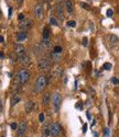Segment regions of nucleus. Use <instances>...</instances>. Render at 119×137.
Here are the masks:
<instances>
[{"label":"nucleus","mask_w":119,"mask_h":137,"mask_svg":"<svg viewBox=\"0 0 119 137\" xmlns=\"http://www.w3.org/2000/svg\"><path fill=\"white\" fill-rule=\"evenodd\" d=\"M18 20L22 22V21L24 20V14H23V13H20V14H19V15H18Z\"/></svg>","instance_id":"c85d7f7f"},{"label":"nucleus","mask_w":119,"mask_h":137,"mask_svg":"<svg viewBox=\"0 0 119 137\" xmlns=\"http://www.w3.org/2000/svg\"><path fill=\"white\" fill-rule=\"evenodd\" d=\"M103 68H104L105 70H110L111 69V64L110 63H105L104 66H103Z\"/></svg>","instance_id":"b1692460"},{"label":"nucleus","mask_w":119,"mask_h":137,"mask_svg":"<svg viewBox=\"0 0 119 137\" xmlns=\"http://www.w3.org/2000/svg\"><path fill=\"white\" fill-rule=\"evenodd\" d=\"M3 41H4L3 36H1V35H0V43H3Z\"/></svg>","instance_id":"72a5a7b5"},{"label":"nucleus","mask_w":119,"mask_h":137,"mask_svg":"<svg viewBox=\"0 0 119 137\" xmlns=\"http://www.w3.org/2000/svg\"><path fill=\"white\" fill-rule=\"evenodd\" d=\"M52 101H53V107H54V110L58 111L61 107V103H62V97L60 93H54V96L52 98Z\"/></svg>","instance_id":"20e7f679"},{"label":"nucleus","mask_w":119,"mask_h":137,"mask_svg":"<svg viewBox=\"0 0 119 137\" xmlns=\"http://www.w3.org/2000/svg\"><path fill=\"white\" fill-rule=\"evenodd\" d=\"M33 108H34V103H33L32 101H28V102L26 103V105H24V109H26V112H27V113H30V112H32Z\"/></svg>","instance_id":"4468645a"},{"label":"nucleus","mask_w":119,"mask_h":137,"mask_svg":"<svg viewBox=\"0 0 119 137\" xmlns=\"http://www.w3.org/2000/svg\"><path fill=\"white\" fill-rule=\"evenodd\" d=\"M33 25V22L32 20H30V19H27V20H23L20 24V29L23 30V32L24 31H27V30H30L31 28H32Z\"/></svg>","instance_id":"423d86ee"},{"label":"nucleus","mask_w":119,"mask_h":137,"mask_svg":"<svg viewBox=\"0 0 119 137\" xmlns=\"http://www.w3.org/2000/svg\"><path fill=\"white\" fill-rule=\"evenodd\" d=\"M0 57H1V58H3V57H4V55H3V53H1V52H0Z\"/></svg>","instance_id":"e433bc0d"},{"label":"nucleus","mask_w":119,"mask_h":137,"mask_svg":"<svg viewBox=\"0 0 119 137\" xmlns=\"http://www.w3.org/2000/svg\"><path fill=\"white\" fill-rule=\"evenodd\" d=\"M105 135H108V128L105 129Z\"/></svg>","instance_id":"c9c22d12"},{"label":"nucleus","mask_w":119,"mask_h":137,"mask_svg":"<svg viewBox=\"0 0 119 137\" xmlns=\"http://www.w3.org/2000/svg\"><path fill=\"white\" fill-rule=\"evenodd\" d=\"M34 15L37 19H43V17H44V10H43L42 4L37 3L34 7Z\"/></svg>","instance_id":"39448f33"},{"label":"nucleus","mask_w":119,"mask_h":137,"mask_svg":"<svg viewBox=\"0 0 119 137\" xmlns=\"http://www.w3.org/2000/svg\"><path fill=\"white\" fill-rule=\"evenodd\" d=\"M2 110V108H1V100H0V111Z\"/></svg>","instance_id":"4c0bfd02"},{"label":"nucleus","mask_w":119,"mask_h":137,"mask_svg":"<svg viewBox=\"0 0 119 137\" xmlns=\"http://www.w3.org/2000/svg\"><path fill=\"white\" fill-rule=\"evenodd\" d=\"M30 79V72L27 69H21L20 71L18 72V76H17V82L19 85H24L29 81Z\"/></svg>","instance_id":"f257e3e1"},{"label":"nucleus","mask_w":119,"mask_h":137,"mask_svg":"<svg viewBox=\"0 0 119 137\" xmlns=\"http://www.w3.org/2000/svg\"><path fill=\"white\" fill-rule=\"evenodd\" d=\"M54 75H55V77H61V75H62V68H56L55 71H54Z\"/></svg>","instance_id":"5701e85b"},{"label":"nucleus","mask_w":119,"mask_h":137,"mask_svg":"<svg viewBox=\"0 0 119 137\" xmlns=\"http://www.w3.org/2000/svg\"><path fill=\"white\" fill-rule=\"evenodd\" d=\"M58 1H59V2H61V1H63V0H58Z\"/></svg>","instance_id":"a19ab883"},{"label":"nucleus","mask_w":119,"mask_h":137,"mask_svg":"<svg viewBox=\"0 0 119 137\" xmlns=\"http://www.w3.org/2000/svg\"><path fill=\"white\" fill-rule=\"evenodd\" d=\"M11 14H12V8H9V18H11Z\"/></svg>","instance_id":"473e14b6"},{"label":"nucleus","mask_w":119,"mask_h":137,"mask_svg":"<svg viewBox=\"0 0 119 137\" xmlns=\"http://www.w3.org/2000/svg\"><path fill=\"white\" fill-rule=\"evenodd\" d=\"M10 127H11L12 129H17V128H18V125H17V123H12L11 125H10Z\"/></svg>","instance_id":"7c9ffc66"},{"label":"nucleus","mask_w":119,"mask_h":137,"mask_svg":"<svg viewBox=\"0 0 119 137\" xmlns=\"http://www.w3.org/2000/svg\"><path fill=\"white\" fill-rule=\"evenodd\" d=\"M43 1H44V2H50L51 0H43Z\"/></svg>","instance_id":"58836bf2"},{"label":"nucleus","mask_w":119,"mask_h":137,"mask_svg":"<svg viewBox=\"0 0 119 137\" xmlns=\"http://www.w3.org/2000/svg\"><path fill=\"white\" fill-rule=\"evenodd\" d=\"M83 45L84 46L88 45V40H87V37H84V39H83Z\"/></svg>","instance_id":"c756f323"},{"label":"nucleus","mask_w":119,"mask_h":137,"mask_svg":"<svg viewBox=\"0 0 119 137\" xmlns=\"http://www.w3.org/2000/svg\"><path fill=\"white\" fill-rule=\"evenodd\" d=\"M118 37L116 36V35H110V42L112 43V44H117L118 43Z\"/></svg>","instance_id":"4be33fe9"},{"label":"nucleus","mask_w":119,"mask_h":137,"mask_svg":"<svg viewBox=\"0 0 119 137\" xmlns=\"http://www.w3.org/2000/svg\"><path fill=\"white\" fill-rule=\"evenodd\" d=\"M111 81L114 82L115 85H118V83H119V80H118L117 78H112V79H111Z\"/></svg>","instance_id":"2f4dec72"},{"label":"nucleus","mask_w":119,"mask_h":137,"mask_svg":"<svg viewBox=\"0 0 119 137\" xmlns=\"http://www.w3.org/2000/svg\"><path fill=\"white\" fill-rule=\"evenodd\" d=\"M80 6H82V7H83L84 9H86V10H89V9H91V7H89V6L87 4V3H84V2H82V3H80Z\"/></svg>","instance_id":"a878e982"},{"label":"nucleus","mask_w":119,"mask_h":137,"mask_svg":"<svg viewBox=\"0 0 119 137\" xmlns=\"http://www.w3.org/2000/svg\"><path fill=\"white\" fill-rule=\"evenodd\" d=\"M106 14H107V17H112V14H114V11H112L111 9H108L107 12H106Z\"/></svg>","instance_id":"bb28decb"},{"label":"nucleus","mask_w":119,"mask_h":137,"mask_svg":"<svg viewBox=\"0 0 119 137\" xmlns=\"http://www.w3.org/2000/svg\"><path fill=\"white\" fill-rule=\"evenodd\" d=\"M67 27H70V28L76 27V22H75V21H68L67 22Z\"/></svg>","instance_id":"393cba45"},{"label":"nucleus","mask_w":119,"mask_h":137,"mask_svg":"<svg viewBox=\"0 0 119 137\" xmlns=\"http://www.w3.org/2000/svg\"><path fill=\"white\" fill-rule=\"evenodd\" d=\"M19 60H20V63L23 65V66H29L31 64V60H30V57L27 55V54H24L23 56H21V57H19L18 58Z\"/></svg>","instance_id":"9d476101"},{"label":"nucleus","mask_w":119,"mask_h":137,"mask_svg":"<svg viewBox=\"0 0 119 137\" xmlns=\"http://www.w3.org/2000/svg\"><path fill=\"white\" fill-rule=\"evenodd\" d=\"M65 9L68 13H72V12L74 11V6H73V2L71 1V0H67V1L65 2Z\"/></svg>","instance_id":"f8f14e48"},{"label":"nucleus","mask_w":119,"mask_h":137,"mask_svg":"<svg viewBox=\"0 0 119 137\" xmlns=\"http://www.w3.org/2000/svg\"><path fill=\"white\" fill-rule=\"evenodd\" d=\"M50 100H51V94H50L49 92L44 93V96H43V98H42V103L44 105H46V104L50 103Z\"/></svg>","instance_id":"dca6fc26"},{"label":"nucleus","mask_w":119,"mask_h":137,"mask_svg":"<svg viewBox=\"0 0 119 137\" xmlns=\"http://www.w3.org/2000/svg\"><path fill=\"white\" fill-rule=\"evenodd\" d=\"M20 100H21L20 96L17 94V93H15V94L12 96V98H11V107H15L18 102H20Z\"/></svg>","instance_id":"ddd939ff"},{"label":"nucleus","mask_w":119,"mask_h":137,"mask_svg":"<svg viewBox=\"0 0 119 137\" xmlns=\"http://www.w3.org/2000/svg\"><path fill=\"white\" fill-rule=\"evenodd\" d=\"M27 127H28V125H27V123L24 122V121H22V122H20V124L18 125V136H23L24 135V133L27 132Z\"/></svg>","instance_id":"6e6552de"},{"label":"nucleus","mask_w":119,"mask_h":137,"mask_svg":"<svg viewBox=\"0 0 119 137\" xmlns=\"http://www.w3.org/2000/svg\"><path fill=\"white\" fill-rule=\"evenodd\" d=\"M56 13L59 14L61 20H63L64 19V12H63V7H62L61 3H58V6H56Z\"/></svg>","instance_id":"9b49d317"},{"label":"nucleus","mask_w":119,"mask_h":137,"mask_svg":"<svg viewBox=\"0 0 119 137\" xmlns=\"http://www.w3.org/2000/svg\"><path fill=\"white\" fill-rule=\"evenodd\" d=\"M46 83H47V79L45 76L41 75L40 77H37L36 81H35V87H34V90L35 92H41L44 90V88L46 87Z\"/></svg>","instance_id":"f03ea898"},{"label":"nucleus","mask_w":119,"mask_h":137,"mask_svg":"<svg viewBox=\"0 0 119 137\" xmlns=\"http://www.w3.org/2000/svg\"><path fill=\"white\" fill-rule=\"evenodd\" d=\"M61 55H62V54H58V53L52 52V54H51V58H52L54 61H58V60H60V58H61Z\"/></svg>","instance_id":"a211bd4d"},{"label":"nucleus","mask_w":119,"mask_h":137,"mask_svg":"<svg viewBox=\"0 0 119 137\" xmlns=\"http://www.w3.org/2000/svg\"><path fill=\"white\" fill-rule=\"evenodd\" d=\"M117 12H118V14H119V6L117 7Z\"/></svg>","instance_id":"ea45409f"},{"label":"nucleus","mask_w":119,"mask_h":137,"mask_svg":"<svg viewBox=\"0 0 119 137\" xmlns=\"http://www.w3.org/2000/svg\"><path fill=\"white\" fill-rule=\"evenodd\" d=\"M28 37V34L26 32H20L17 34V41L18 42H23Z\"/></svg>","instance_id":"2eb2a0df"},{"label":"nucleus","mask_w":119,"mask_h":137,"mask_svg":"<svg viewBox=\"0 0 119 137\" xmlns=\"http://www.w3.org/2000/svg\"><path fill=\"white\" fill-rule=\"evenodd\" d=\"M50 24H52V25H59V22H58V20L54 18V17H51L50 18Z\"/></svg>","instance_id":"6ab92c4d"},{"label":"nucleus","mask_w":119,"mask_h":137,"mask_svg":"<svg viewBox=\"0 0 119 137\" xmlns=\"http://www.w3.org/2000/svg\"><path fill=\"white\" fill-rule=\"evenodd\" d=\"M49 135H50V127L45 126L43 128V137H47Z\"/></svg>","instance_id":"412c9836"},{"label":"nucleus","mask_w":119,"mask_h":137,"mask_svg":"<svg viewBox=\"0 0 119 137\" xmlns=\"http://www.w3.org/2000/svg\"><path fill=\"white\" fill-rule=\"evenodd\" d=\"M53 52L54 53H58V54H62V52H63V48H62V46H55L53 48Z\"/></svg>","instance_id":"aec40b11"},{"label":"nucleus","mask_w":119,"mask_h":137,"mask_svg":"<svg viewBox=\"0 0 119 137\" xmlns=\"http://www.w3.org/2000/svg\"><path fill=\"white\" fill-rule=\"evenodd\" d=\"M50 127V134H51L53 137H58L61 134V126L59 125L58 123H52Z\"/></svg>","instance_id":"7ed1b4c3"},{"label":"nucleus","mask_w":119,"mask_h":137,"mask_svg":"<svg viewBox=\"0 0 119 137\" xmlns=\"http://www.w3.org/2000/svg\"><path fill=\"white\" fill-rule=\"evenodd\" d=\"M39 121L42 123V122H44V114L43 113H40L39 114Z\"/></svg>","instance_id":"cd10ccee"},{"label":"nucleus","mask_w":119,"mask_h":137,"mask_svg":"<svg viewBox=\"0 0 119 137\" xmlns=\"http://www.w3.org/2000/svg\"><path fill=\"white\" fill-rule=\"evenodd\" d=\"M86 128H87V125L85 124V125H84V127H83V132H84V133L86 132Z\"/></svg>","instance_id":"f704fd0d"},{"label":"nucleus","mask_w":119,"mask_h":137,"mask_svg":"<svg viewBox=\"0 0 119 137\" xmlns=\"http://www.w3.org/2000/svg\"><path fill=\"white\" fill-rule=\"evenodd\" d=\"M43 39L44 40H49L50 39V29L47 27H45L43 29Z\"/></svg>","instance_id":"f3484780"},{"label":"nucleus","mask_w":119,"mask_h":137,"mask_svg":"<svg viewBox=\"0 0 119 137\" xmlns=\"http://www.w3.org/2000/svg\"><path fill=\"white\" fill-rule=\"evenodd\" d=\"M15 53H16V55L18 56V58L21 57V56H23L24 54H27V53H26V48H24V46L21 45V44H17V45L15 46Z\"/></svg>","instance_id":"0eeeda50"},{"label":"nucleus","mask_w":119,"mask_h":137,"mask_svg":"<svg viewBox=\"0 0 119 137\" xmlns=\"http://www.w3.org/2000/svg\"><path fill=\"white\" fill-rule=\"evenodd\" d=\"M37 66H39L40 69L45 70V69H47L49 66H50V61H49L47 58H41L39 60V64H37Z\"/></svg>","instance_id":"1a4fd4ad"}]
</instances>
